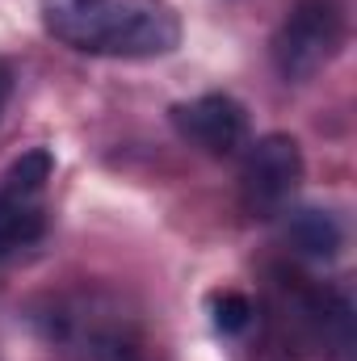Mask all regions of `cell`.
<instances>
[{
    "label": "cell",
    "mask_w": 357,
    "mask_h": 361,
    "mask_svg": "<svg viewBox=\"0 0 357 361\" xmlns=\"http://www.w3.org/2000/svg\"><path fill=\"white\" fill-rule=\"evenodd\" d=\"M303 180V152L290 135H265L248 143L244 169H240V193L253 214H277L294 197Z\"/></svg>",
    "instance_id": "3957f363"
},
{
    "label": "cell",
    "mask_w": 357,
    "mask_h": 361,
    "mask_svg": "<svg viewBox=\"0 0 357 361\" xmlns=\"http://www.w3.org/2000/svg\"><path fill=\"white\" fill-rule=\"evenodd\" d=\"M55 42L92 59H164L181 42V17L169 0H38Z\"/></svg>",
    "instance_id": "6da1fadb"
},
{
    "label": "cell",
    "mask_w": 357,
    "mask_h": 361,
    "mask_svg": "<svg viewBox=\"0 0 357 361\" xmlns=\"http://www.w3.org/2000/svg\"><path fill=\"white\" fill-rule=\"evenodd\" d=\"M341 38H345V21L332 0H298L273 38L277 76L286 85H307L315 72L332 63V55L341 51Z\"/></svg>",
    "instance_id": "7a4b0ae2"
},
{
    "label": "cell",
    "mask_w": 357,
    "mask_h": 361,
    "mask_svg": "<svg viewBox=\"0 0 357 361\" xmlns=\"http://www.w3.org/2000/svg\"><path fill=\"white\" fill-rule=\"evenodd\" d=\"M248 315H253V307H248L244 294H219V298H214V324H219L223 332H240V328L248 324Z\"/></svg>",
    "instance_id": "8992f818"
},
{
    "label": "cell",
    "mask_w": 357,
    "mask_h": 361,
    "mask_svg": "<svg viewBox=\"0 0 357 361\" xmlns=\"http://www.w3.org/2000/svg\"><path fill=\"white\" fill-rule=\"evenodd\" d=\"M290 240L298 244V252L324 261V257H337L345 231H341V223H337L328 210H298V214L290 219Z\"/></svg>",
    "instance_id": "5b68a950"
},
{
    "label": "cell",
    "mask_w": 357,
    "mask_h": 361,
    "mask_svg": "<svg viewBox=\"0 0 357 361\" xmlns=\"http://www.w3.org/2000/svg\"><path fill=\"white\" fill-rule=\"evenodd\" d=\"M4 101H8V68L0 63V109H4Z\"/></svg>",
    "instance_id": "52a82bcc"
},
{
    "label": "cell",
    "mask_w": 357,
    "mask_h": 361,
    "mask_svg": "<svg viewBox=\"0 0 357 361\" xmlns=\"http://www.w3.org/2000/svg\"><path fill=\"white\" fill-rule=\"evenodd\" d=\"M173 122L193 147L210 156H231L236 147L248 143V114L227 92H206V97L185 101L173 109Z\"/></svg>",
    "instance_id": "277c9868"
}]
</instances>
